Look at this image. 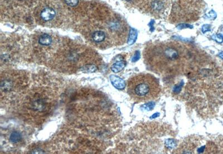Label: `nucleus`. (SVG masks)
Here are the masks:
<instances>
[{"label":"nucleus","mask_w":223,"mask_h":154,"mask_svg":"<svg viewBox=\"0 0 223 154\" xmlns=\"http://www.w3.org/2000/svg\"><path fill=\"white\" fill-rule=\"evenodd\" d=\"M127 91L130 97L139 102L155 100L161 89L155 77L149 74H139L129 80Z\"/></svg>","instance_id":"nucleus-1"},{"label":"nucleus","mask_w":223,"mask_h":154,"mask_svg":"<svg viewBox=\"0 0 223 154\" xmlns=\"http://www.w3.org/2000/svg\"><path fill=\"white\" fill-rule=\"evenodd\" d=\"M166 144L167 145V147H169V148H173L176 146L175 140L172 139L167 140L166 141Z\"/></svg>","instance_id":"nucleus-14"},{"label":"nucleus","mask_w":223,"mask_h":154,"mask_svg":"<svg viewBox=\"0 0 223 154\" xmlns=\"http://www.w3.org/2000/svg\"><path fill=\"white\" fill-rule=\"evenodd\" d=\"M177 28L180 29H185V28H191H191H193V26L189 25V24H186V23H181V24H180L179 25H178Z\"/></svg>","instance_id":"nucleus-15"},{"label":"nucleus","mask_w":223,"mask_h":154,"mask_svg":"<svg viewBox=\"0 0 223 154\" xmlns=\"http://www.w3.org/2000/svg\"><path fill=\"white\" fill-rule=\"evenodd\" d=\"M151 9L154 11L158 12L163 9L164 7V4L160 0H154L151 3Z\"/></svg>","instance_id":"nucleus-6"},{"label":"nucleus","mask_w":223,"mask_h":154,"mask_svg":"<svg viewBox=\"0 0 223 154\" xmlns=\"http://www.w3.org/2000/svg\"><path fill=\"white\" fill-rule=\"evenodd\" d=\"M52 42L51 37L48 34L41 35L39 39V43L41 45L49 46Z\"/></svg>","instance_id":"nucleus-7"},{"label":"nucleus","mask_w":223,"mask_h":154,"mask_svg":"<svg viewBox=\"0 0 223 154\" xmlns=\"http://www.w3.org/2000/svg\"><path fill=\"white\" fill-rule=\"evenodd\" d=\"M127 1H129V0H127Z\"/></svg>","instance_id":"nucleus-20"},{"label":"nucleus","mask_w":223,"mask_h":154,"mask_svg":"<svg viewBox=\"0 0 223 154\" xmlns=\"http://www.w3.org/2000/svg\"><path fill=\"white\" fill-rule=\"evenodd\" d=\"M219 56L221 58H222L223 59V52H221L219 54Z\"/></svg>","instance_id":"nucleus-19"},{"label":"nucleus","mask_w":223,"mask_h":154,"mask_svg":"<svg viewBox=\"0 0 223 154\" xmlns=\"http://www.w3.org/2000/svg\"><path fill=\"white\" fill-rule=\"evenodd\" d=\"M126 65V62L124 61H118L116 63H114L112 66H111V70L113 72L117 73L122 70H123V68H125Z\"/></svg>","instance_id":"nucleus-5"},{"label":"nucleus","mask_w":223,"mask_h":154,"mask_svg":"<svg viewBox=\"0 0 223 154\" xmlns=\"http://www.w3.org/2000/svg\"><path fill=\"white\" fill-rule=\"evenodd\" d=\"M110 80L113 86L118 90H123L126 87V83L125 81L121 77L116 75H111Z\"/></svg>","instance_id":"nucleus-2"},{"label":"nucleus","mask_w":223,"mask_h":154,"mask_svg":"<svg viewBox=\"0 0 223 154\" xmlns=\"http://www.w3.org/2000/svg\"><path fill=\"white\" fill-rule=\"evenodd\" d=\"M139 56H140V55H139V52L138 51H136V54L134 56V57L132 58V62H136L137 61H138L139 58Z\"/></svg>","instance_id":"nucleus-18"},{"label":"nucleus","mask_w":223,"mask_h":154,"mask_svg":"<svg viewBox=\"0 0 223 154\" xmlns=\"http://www.w3.org/2000/svg\"><path fill=\"white\" fill-rule=\"evenodd\" d=\"M65 3L71 7L76 6L78 4L79 0H64Z\"/></svg>","instance_id":"nucleus-13"},{"label":"nucleus","mask_w":223,"mask_h":154,"mask_svg":"<svg viewBox=\"0 0 223 154\" xmlns=\"http://www.w3.org/2000/svg\"><path fill=\"white\" fill-rule=\"evenodd\" d=\"M41 19L45 21H49L51 19L55 16V12L51 8H45L42 10L40 14Z\"/></svg>","instance_id":"nucleus-3"},{"label":"nucleus","mask_w":223,"mask_h":154,"mask_svg":"<svg viewBox=\"0 0 223 154\" xmlns=\"http://www.w3.org/2000/svg\"><path fill=\"white\" fill-rule=\"evenodd\" d=\"M207 16L209 19H214L216 18V14L214 11L212 10L208 14H207Z\"/></svg>","instance_id":"nucleus-16"},{"label":"nucleus","mask_w":223,"mask_h":154,"mask_svg":"<svg viewBox=\"0 0 223 154\" xmlns=\"http://www.w3.org/2000/svg\"><path fill=\"white\" fill-rule=\"evenodd\" d=\"M106 34L102 31H95L92 35V40L97 43L103 42L106 39Z\"/></svg>","instance_id":"nucleus-4"},{"label":"nucleus","mask_w":223,"mask_h":154,"mask_svg":"<svg viewBox=\"0 0 223 154\" xmlns=\"http://www.w3.org/2000/svg\"><path fill=\"white\" fill-rule=\"evenodd\" d=\"M210 31V26L209 25H204L202 27V31L203 33Z\"/></svg>","instance_id":"nucleus-17"},{"label":"nucleus","mask_w":223,"mask_h":154,"mask_svg":"<svg viewBox=\"0 0 223 154\" xmlns=\"http://www.w3.org/2000/svg\"><path fill=\"white\" fill-rule=\"evenodd\" d=\"M82 70L84 71L88 72H94L97 70V68L96 66L93 65H86L82 68Z\"/></svg>","instance_id":"nucleus-10"},{"label":"nucleus","mask_w":223,"mask_h":154,"mask_svg":"<svg viewBox=\"0 0 223 154\" xmlns=\"http://www.w3.org/2000/svg\"><path fill=\"white\" fill-rule=\"evenodd\" d=\"M137 37V32L135 29L131 28L130 32H129V37L128 40V44L129 45H133Z\"/></svg>","instance_id":"nucleus-8"},{"label":"nucleus","mask_w":223,"mask_h":154,"mask_svg":"<svg viewBox=\"0 0 223 154\" xmlns=\"http://www.w3.org/2000/svg\"><path fill=\"white\" fill-rule=\"evenodd\" d=\"M155 105V103L153 102H149V103H146L145 105L141 107V108L144 110H147V111H150L152 109L154 108V106Z\"/></svg>","instance_id":"nucleus-11"},{"label":"nucleus","mask_w":223,"mask_h":154,"mask_svg":"<svg viewBox=\"0 0 223 154\" xmlns=\"http://www.w3.org/2000/svg\"><path fill=\"white\" fill-rule=\"evenodd\" d=\"M212 39L218 43H222L223 42V36L222 34L214 35L212 36Z\"/></svg>","instance_id":"nucleus-12"},{"label":"nucleus","mask_w":223,"mask_h":154,"mask_svg":"<svg viewBox=\"0 0 223 154\" xmlns=\"http://www.w3.org/2000/svg\"><path fill=\"white\" fill-rule=\"evenodd\" d=\"M21 139V135L17 131L13 132L10 136V141L13 143H16L19 142Z\"/></svg>","instance_id":"nucleus-9"}]
</instances>
